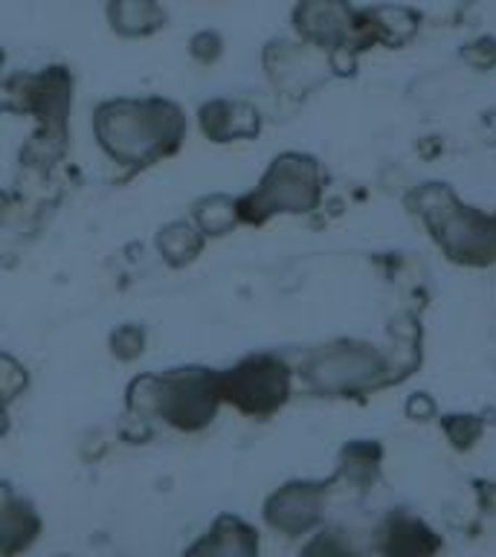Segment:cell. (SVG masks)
I'll use <instances>...</instances> for the list:
<instances>
[{
    "instance_id": "obj_15",
    "label": "cell",
    "mask_w": 496,
    "mask_h": 557,
    "mask_svg": "<svg viewBox=\"0 0 496 557\" xmlns=\"http://www.w3.org/2000/svg\"><path fill=\"white\" fill-rule=\"evenodd\" d=\"M302 557H363V552L351 543L346 531L328 529L320 531L317 537L305 546Z\"/></svg>"
},
{
    "instance_id": "obj_9",
    "label": "cell",
    "mask_w": 496,
    "mask_h": 557,
    "mask_svg": "<svg viewBox=\"0 0 496 557\" xmlns=\"http://www.w3.org/2000/svg\"><path fill=\"white\" fill-rule=\"evenodd\" d=\"M41 520L24 496L0 482V555H15L38 537Z\"/></svg>"
},
{
    "instance_id": "obj_16",
    "label": "cell",
    "mask_w": 496,
    "mask_h": 557,
    "mask_svg": "<svg viewBox=\"0 0 496 557\" xmlns=\"http://www.w3.org/2000/svg\"><path fill=\"white\" fill-rule=\"evenodd\" d=\"M142 343H146V337H142V331H139L137 325H122L111 339L113 355L122 357V360H131V357L142 355Z\"/></svg>"
},
{
    "instance_id": "obj_4",
    "label": "cell",
    "mask_w": 496,
    "mask_h": 557,
    "mask_svg": "<svg viewBox=\"0 0 496 557\" xmlns=\"http://www.w3.org/2000/svg\"><path fill=\"white\" fill-rule=\"evenodd\" d=\"M383 372H386V360L381 351H374L372 346H360V343L322 348L302 369L308 386L322 395L372 389L374 383H381Z\"/></svg>"
},
{
    "instance_id": "obj_2",
    "label": "cell",
    "mask_w": 496,
    "mask_h": 557,
    "mask_svg": "<svg viewBox=\"0 0 496 557\" xmlns=\"http://www.w3.org/2000/svg\"><path fill=\"white\" fill-rule=\"evenodd\" d=\"M221 374L209 369H174L137 377L128 392V407L142 416H160L177 430L207 426L221 404Z\"/></svg>"
},
{
    "instance_id": "obj_3",
    "label": "cell",
    "mask_w": 496,
    "mask_h": 557,
    "mask_svg": "<svg viewBox=\"0 0 496 557\" xmlns=\"http://www.w3.org/2000/svg\"><path fill=\"white\" fill-rule=\"evenodd\" d=\"M320 200L317 160L302 154L276 157L259 189L238 200L241 221H264L273 212H308Z\"/></svg>"
},
{
    "instance_id": "obj_11",
    "label": "cell",
    "mask_w": 496,
    "mask_h": 557,
    "mask_svg": "<svg viewBox=\"0 0 496 557\" xmlns=\"http://www.w3.org/2000/svg\"><path fill=\"white\" fill-rule=\"evenodd\" d=\"M200 128L215 143H230L238 137H252L259 131V111L247 102L215 99L200 108Z\"/></svg>"
},
{
    "instance_id": "obj_14",
    "label": "cell",
    "mask_w": 496,
    "mask_h": 557,
    "mask_svg": "<svg viewBox=\"0 0 496 557\" xmlns=\"http://www.w3.org/2000/svg\"><path fill=\"white\" fill-rule=\"evenodd\" d=\"M195 218H198V230L203 235H224L230 226L241 221V212H238V200L212 195L195 207Z\"/></svg>"
},
{
    "instance_id": "obj_7",
    "label": "cell",
    "mask_w": 496,
    "mask_h": 557,
    "mask_svg": "<svg viewBox=\"0 0 496 557\" xmlns=\"http://www.w3.org/2000/svg\"><path fill=\"white\" fill-rule=\"evenodd\" d=\"M264 517L276 531L296 537L313 529L322 517V487L311 482H294L278 487L264 505Z\"/></svg>"
},
{
    "instance_id": "obj_17",
    "label": "cell",
    "mask_w": 496,
    "mask_h": 557,
    "mask_svg": "<svg viewBox=\"0 0 496 557\" xmlns=\"http://www.w3.org/2000/svg\"><path fill=\"white\" fill-rule=\"evenodd\" d=\"M461 59L468 61L470 67L491 70L496 64V41L494 38H479V41H470L468 47L461 50Z\"/></svg>"
},
{
    "instance_id": "obj_1",
    "label": "cell",
    "mask_w": 496,
    "mask_h": 557,
    "mask_svg": "<svg viewBox=\"0 0 496 557\" xmlns=\"http://www.w3.org/2000/svg\"><path fill=\"white\" fill-rule=\"evenodd\" d=\"M94 131L111 160L142 169L181 148L186 116L165 99H111L96 108Z\"/></svg>"
},
{
    "instance_id": "obj_8",
    "label": "cell",
    "mask_w": 496,
    "mask_h": 557,
    "mask_svg": "<svg viewBox=\"0 0 496 557\" xmlns=\"http://www.w3.org/2000/svg\"><path fill=\"white\" fill-rule=\"evenodd\" d=\"M438 546V534L407 513H392L377 529V552L383 557H433Z\"/></svg>"
},
{
    "instance_id": "obj_10",
    "label": "cell",
    "mask_w": 496,
    "mask_h": 557,
    "mask_svg": "<svg viewBox=\"0 0 496 557\" xmlns=\"http://www.w3.org/2000/svg\"><path fill=\"white\" fill-rule=\"evenodd\" d=\"M183 557H259V537L247 522L221 517Z\"/></svg>"
},
{
    "instance_id": "obj_18",
    "label": "cell",
    "mask_w": 496,
    "mask_h": 557,
    "mask_svg": "<svg viewBox=\"0 0 496 557\" xmlns=\"http://www.w3.org/2000/svg\"><path fill=\"white\" fill-rule=\"evenodd\" d=\"M191 52L198 55L200 61H215L218 52H221V38L215 33H200L195 41H191Z\"/></svg>"
},
{
    "instance_id": "obj_12",
    "label": "cell",
    "mask_w": 496,
    "mask_h": 557,
    "mask_svg": "<svg viewBox=\"0 0 496 557\" xmlns=\"http://www.w3.org/2000/svg\"><path fill=\"white\" fill-rule=\"evenodd\" d=\"M108 17L113 29L128 38L151 35L165 26V9L157 0H111Z\"/></svg>"
},
{
    "instance_id": "obj_13",
    "label": "cell",
    "mask_w": 496,
    "mask_h": 557,
    "mask_svg": "<svg viewBox=\"0 0 496 557\" xmlns=\"http://www.w3.org/2000/svg\"><path fill=\"white\" fill-rule=\"evenodd\" d=\"M157 247H160L169 264H186L203 247V233L195 224H189V221H174L165 230H160Z\"/></svg>"
},
{
    "instance_id": "obj_6",
    "label": "cell",
    "mask_w": 496,
    "mask_h": 557,
    "mask_svg": "<svg viewBox=\"0 0 496 557\" xmlns=\"http://www.w3.org/2000/svg\"><path fill=\"white\" fill-rule=\"evenodd\" d=\"M294 26L311 47L348 50V44H355L357 12L348 0H299L294 9Z\"/></svg>"
},
{
    "instance_id": "obj_5",
    "label": "cell",
    "mask_w": 496,
    "mask_h": 557,
    "mask_svg": "<svg viewBox=\"0 0 496 557\" xmlns=\"http://www.w3.org/2000/svg\"><path fill=\"white\" fill-rule=\"evenodd\" d=\"M290 395V372L282 360L268 355L247 357L221 374V398L247 416H270Z\"/></svg>"
}]
</instances>
